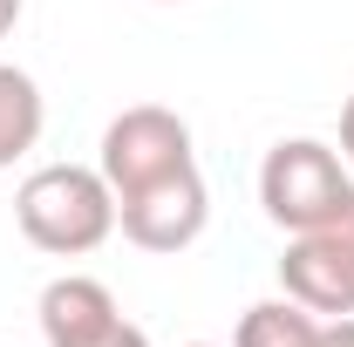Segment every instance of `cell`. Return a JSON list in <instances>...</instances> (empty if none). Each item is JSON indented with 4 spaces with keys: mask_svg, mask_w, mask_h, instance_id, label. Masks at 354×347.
I'll return each mask as SVG.
<instances>
[{
    "mask_svg": "<svg viewBox=\"0 0 354 347\" xmlns=\"http://www.w3.org/2000/svg\"><path fill=\"white\" fill-rule=\"evenodd\" d=\"M14 21H21V0H0V35H7Z\"/></svg>",
    "mask_w": 354,
    "mask_h": 347,
    "instance_id": "12",
    "label": "cell"
},
{
    "mask_svg": "<svg viewBox=\"0 0 354 347\" xmlns=\"http://www.w3.org/2000/svg\"><path fill=\"white\" fill-rule=\"evenodd\" d=\"M348 198H354V177H348V157H341L334 143H320V136H286V143L266 150L259 205H266V218H272L286 238L327 225Z\"/></svg>",
    "mask_w": 354,
    "mask_h": 347,
    "instance_id": "2",
    "label": "cell"
},
{
    "mask_svg": "<svg viewBox=\"0 0 354 347\" xmlns=\"http://www.w3.org/2000/svg\"><path fill=\"white\" fill-rule=\"evenodd\" d=\"M320 347H354V313L327 320V327H320Z\"/></svg>",
    "mask_w": 354,
    "mask_h": 347,
    "instance_id": "10",
    "label": "cell"
},
{
    "mask_svg": "<svg viewBox=\"0 0 354 347\" xmlns=\"http://www.w3.org/2000/svg\"><path fill=\"white\" fill-rule=\"evenodd\" d=\"M279 286H286V300H300L307 313H327V320L354 313V198L327 225L286 238Z\"/></svg>",
    "mask_w": 354,
    "mask_h": 347,
    "instance_id": "4",
    "label": "cell"
},
{
    "mask_svg": "<svg viewBox=\"0 0 354 347\" xmlns=\"http://www.w3.org/2000/svg\"><path fill=\"white\" fill-rule=\"evenodd\" d=\"M341 157L354 164V95H348V109H341Z\"/></svg>",
    "mask_w": 354,
    "mask_h": 347,
    "instance_id": "11",
    "label": "cell"
},
{
    "mask_svg": "<svg viewBox=\"0 0 354 347\" xmlns=\"http://www.w3.org/2000/svg\"><path fill=\"white\" fill-rule=\"evenodd\" d=\"M35 320H41V341L48 347H82V341H95L102 327H116L123 306H116V293H109L102 279L68 272V279H48V286H41Z\"/></svg>",
    "mask_w": 354,
    "mask_h": 347,
    "instance_id": "6",
    "label": "cell"
},
{
    "mask_svg": "<svg viewBox=\"0 0 354 347\" xmlns=\"http://www.w3.org/2000/svg\"><path fill=\"white\" fill-rule=\"evenodd\" d=\"M82 347H150V334H143L136 320H116V327H102V334L82 341Z\"/></svg>",
    "mask_w": 354,
    "mask_h": 347,
    "instance_id": "9",
    "label": "cell"
},
{
    "mask_svg": "<svg viewBox=\"0 0 354 347\" xmlns=\"http://www.w3.org/2000/svg\"><path fill=\"white\" fill-rule=\"evenodd\" d=\"M116 225L143 252H184V245H198L205 225H212V191H205L198 164L157 177V184H143L130 198H116Z\"/></svg>",
    "mask_w": 354,
    "mask_h": 347,
    "instance_id": "5",
    "label": "cell"
},
{
    "mask_svg": "<svg viewBox=\"0 0 354 347\" xmlns=\"http://www.w3.org/2000/svg\"><path fill=\"white\" fill-rule=\"evenodd\" d=\"M41 123H48V109H41L35 75L0 62V171H7V164H21V157L41 143Z\"/></svg>",
    "mask_w": 354,
    "mask_h": 347,
    "instance_id": "7",
    "label": "cell"
},
{
    "mask_svg": "<svg viewBox=\"0 0 354 347\" xmlns=\"http://www.w3.org/2000/svg\"><path fill=\"white\" fill-rule=\"evenodd\" d=\"M198 157H191V123L164 109V102H136L123 109L109 130H102V157H95V171L109 177V191L116 198H130L143 184H157V177L171 171H191Z\"/></svg>",
    "mask_w": 354,
    "mask_h": 347,
    "instance_id": "3",
    "label": "cell"
},
{
    "mask_svg": "<svg viewBox=\"0 0 354 347\" xmlns=\"http://www.w3.org/2000/svg\"><path fill=\"white\" fill-rule=\"evenodd\" d=\"M191 347H212V341H191Z\"/></svg>",
    "mask_w": 354,
    "mask_h": 347,
    "instance_id": "13",
    "label": "cell"
},
{
    "mask_svg": "<svg viewBox=\"0 0 354 347\" xmlns=\"http://www.w3.org/2000/svg\"><path fill=\"white\" fill-rule=\"evenodd\" d=\"M14 225H21V238L35 252L82 259V252H95L116 232V191L88 164H41L14 191Z\"/></svg>",
    "mask_w": 354,
    "mask_h": 347,
    "instance_id": "1",
    "label": "cell"
},
{
    "mask_svg": "<svg viewBox=\"0 0 354 347\" xmlns=\"http://www.w3.org/2000/svg\"><path fill=\"white\" fill-rule=\"evenodd\" d=\"M320 313H307L300 300H259L239 313L232 347H320Z\"/></svg>",
    "mask_w": 354,
    "mask_h": 347,
    "instance_id": "8",
    "label": "cell"
}]
</instances>
